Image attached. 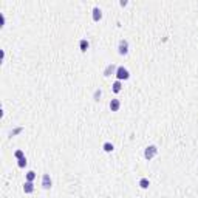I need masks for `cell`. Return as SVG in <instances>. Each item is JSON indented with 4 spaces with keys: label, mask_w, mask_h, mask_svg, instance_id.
Listing matches in <instances>:
<instances>
[{
    "label": "cell",
    "mask_w": 198,
    "mask_h": 198,
    "mask_svg": "<svg viewBox=\"0 0 198 198\" xmlns=\"http://www.w3.org/2000/svg\"><path fill=\"white\" fill-rule=\"evenodd\" d=\"M158 155V147L156 146H147L146 150H144V158L146 160H153V158Z\"/></svg>",
    "instance_id": "7a4b0ae2"
},
{
    "label": "cell",
    "mask_w": 198,
    "mask_h": 198,
    "mask_svg": "<svg viewBox=\"0 0 198 198\" xmlns=\"http://www.w3.org/2000/svg\"><path fill=\"white\" fill-rule=\"evenodd\" d=\"M14 156L17 158V160H20V158H25V155H23V152H22V150H16Z\"/></svg>",
    "instance_id": "9a60e30c"
},
{
    "label": "cell",
    "mask_w": 198,
    "mask_h": 198,
    "mask_svg": "<svg viewBox=\"0 0 198 198\" xmlns=\"http://www.w3.org/2000/svg\"><path fill=\"white\" fill-rule=\"evenodd\" d=\"M116 77H118V81H127V79L130 77V71H129L126 67H118V70H116Z\"/></svg>",
    "instance_id": "6da1fadb"
},
{
    "label": "cell",
    "mask_w": 198,
    "mask_h": 198,
    "mask_svg": "<svg viewBox=\"0 0 198 198\" xmlns=\"http://www.w3.org/2000/svg\"><path fill=\"white\" fill-rule=\"evenodd\" d=\"M36 180V172H33V170H29V172H26V181H34Z\"/></svg>",
    "instance_id": "4fadbf2b"
},
{
    "label": "cell",
    "mask_w": 198,
    "mask_h": 198,
    "mask_svg": "<svg viewBox=\"0 0 198 198\" xmlns=\"http://www.w3.org/2000/svg\"><path fill=\"white\" fill-rule=\"evenodd\" d=\"M111 90H113V93H119L122 90V82L116 79V81L113 82V85H111Z\"/></svg>",
    "instance_id": "30bf717a"
},
{
    "label": "cell",
    "mask_w": 198,
    "mask_h": 198,
    "mask_svg": "<svg viewBox=\"0 0 198 198\" xmlns=\"http://www.w3.org/2000/svg\"><path fill=\"white\" fill-rule=\"evenodd\" d=\"M116 70H118V67H116L115 64H108V65L105 67V70H104V76L108 77V76H111V74H116Z\"/></svg>",
    "instance_id": "5b68a950"
},
{
    "label": "cell",
    "mask_w": 198,
    "mask_h": 198,
    "mask_svg": "<svg viewBox=\"0 0 198 198\" xmlns=\"http://www.w3.org/2000/svg\"><path fill=\"white\" fill-rule=\"evenodd\" d=\"M101 95H102V91H101V90H96V91H95V101H99Z\"/></svg>",
    "instance_id": "2e32d148"
},
{
    "label": "cell",
    "mask_w": 198,
    "mask_h": 198,
    "mask_svg": "<svg viewBox=\"0 0 198 198\" xmlns=\"http://www.w3.org/2000/svg\"><path fill=\"white\" fill-rule=\"evenodd\" d=\"M101 19H102V11H101L99 6H95L93 8V20L95 22H99Z\"/></svg>",
    "instance_id": "ba28073f"
},
{
    "label": "cell",
    "mask_w": 198,
    "mask_h": 198,
    "mask_svg": "<svg viewBox=\"0 0 198 198\" xmlns=\"http://www.w3.org/2000/svg\"><path fill=\"white\" fill-rule=\"evenodd\" d=\"M138 184H139V187H141V189H149L150 181H149V178H144V177H142V178L139 180V183H138Z\"/></svg>",
    "instance_id": "8fae6325"
},
{
    "label": "cell",
    "mask_w": 198,
    "mask_h": 198,
    "mask_svg": "<svg viewBox=\"0 0 198 198\" xmlns=\"http://www.w3.org/2000/svg\"><path fill=\"white\" fill-rule=\"evenodd\" d=\"M19 163H17V166L22 169V167H25L26 166V158H20V160H17Z\"/></svg>",
    "instance_id": "5bb4252c"
},
{
    "label": "cell",
    "mask_w": 198,
    "mask_h": 198,
    "mask_svg": "<svg viewBox=\"0 0 198 198\" xmlns=\"http://www.w3.org/2000/svg\"><path fill=\"white\" fill-rule=\"evenodd\" d=\"M51 186H53V181H51L50 173H44L42 175V187L48 190V189H51Z\"/></svg>",
    "instance_id": "277c9868"
},
{
    "label": "cell",
    "mask_w": 198,
    "mask_h": 198,
    "mask_svg": "<svg viewBox=\"0 0 198 198\" xmlns=\"http://www.w3.org/2000/svg\"><path fill=\"white\" fill-rule=\"evenodd\" d=\"M23 192H25V193H33V192H34V184H33L31 181H25V184H23Z\"/></svg>",
    "instance_id": "9c48e42d"
},
{
    "label": "cell",
    "mask_w": 198,
    "mask_h": 198,
    "mask_svg": "<svg viewBox=\"0 0 198 198\" xmlns=\"http://www.w3.org/2000/svg\"><path fill=\"white\" fill-rule=\"evenodd\" d=\"M108 105H110V110L111 111H118V110L121 108V101L119 99H111Z\"/></svg>",
    "instance_id": "8992f818"
},
{
    "label": "cell",
    "mask_w": 198,
    "mask_h": 198,
    "mask_svg": "<svg viewBox=\"0 0 198 198\" xmlns=\"http://www.w3.org/2000/svg\"><path fill=\"white\" fill-rule=\"evenodd\" d=\"M88 48H90V42L87 41V39H81V41H79V50H81L82 53H85Z\"/></svg>",
    "instance_id": "52a82bcc"
},
{
    "label": "cell",
    "mask_w": 198,
    "mask_h": 198,
    "mask_svg": "<svg viewBox=\"0 0 198 198\" xmlns=\"http://www.w3.org/2000/svg\"><path fill=\"white\" fill-rule=\"evenodd\" d=\"M118 53H119L121 56H126L129 53V42L126 41V39H121L119 44H118Z\"/></svg>",
    "instance_id": "3957f363"
},
{
    "label": "cell",
    "mask_w": 198,
    "mask_h": 198,
    "mask_svg": "<svg viewBox=\"0 0 198 198\" xmlns=\"http://www.w3.org/2000/svg\"><path fill=\"white\" fill-rule=\"evenodd\" d=\"M102 149H104V152H107V153H110V152H113V150H115V146H113L111 142H104V146H102Z\"/></svg>",
    "instance_id": "7c38bea8"
}]
</instances>
